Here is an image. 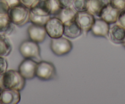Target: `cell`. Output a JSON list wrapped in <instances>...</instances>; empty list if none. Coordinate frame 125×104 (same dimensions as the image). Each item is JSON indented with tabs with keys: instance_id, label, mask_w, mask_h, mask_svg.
<instances>
[{
	"instance_id": "44dd1931",
	"label": "cell",
	"mask_w": 125,
	"mask_h": 104,
	"mask_svg": "<svg viewBox=\"0 0 125 104\" xmlns=\"http://www.w3.org/2000/svg\"><path fill=\"white\" fill-rule=\"evenodd\" d=\"M88 0H73L72 7L77 12L87 10V4Z\"/></svg>"
},
{
	"instance_id": "1f68e13d",
	"label": "cell",
	"mask_w": 125,
	"mask_h": 104,
	"mask_svg": "<svg viewBox=\"0 0 125 104\" xmlns=\"http://www.w3.org/2000/svg\"><path fill=\"white\" fill-rule=\"evenodd\" d=\"M1 75H0V77H1Z\"/></svg>"
},
{
	"instance_id": "2e32d148",
	"label": "cell",
	"mask_w": 125,
	"mask_h": 104,
	"mask_svg": "<svg viewBox=\"0 0 125 104\" xmlns=\"http://www.w3.org/2000/svg\"><path fill=\"white\" fill-rule=\"evenodd\" d=\"M77 14V12L73 7H69V8H62L58 14L54 17H57L63 23L65 24L69 21L75 20Z\"/></svg>"
},
{
	"instance_id": "3957f363",
	"label": "cell",
	"mask_w": 125,
	"mask_h": 104,
	"mask_svg": "<svg viewBox=\"0 0 125 104\" xmlns=\"http://www.w3.org/2000/svg\"><path fill=\"white\" fill-rule=\"evenodd\" d=\"M19 51L25 58L41 59V50L39 44L30 39L21 43L19 46Z\"/></svg>"
},
{
	"instance_id": "603a6c76",
	"label": "cell",
	"mask_w": 125,
	"mask_h": 104,
	"mask_svg": "<svg viewBox=\"0 0 125 104\" xmlns=\"http://www.w3.org/2000/svg\"><path fill=\"white\" fill-rule=\"evenodd\" d=\"M109 4L120 11L125 9V0H109Z\"/></svg>"
},
{
	"instance_id": "cb8c5ba5",
	"label": "cell",
	"mask_w": 125,
	"mask_h": 104,
	"mask_svg": "<svg viewBox=\"0 0 125 104\" xmlns=\"http://www.w3.org/2000/svg\"><path fill=\"white\" fill-rule=\"evenodd\" d=\"M10 7L6 0H0V15L8 14Z\"/></svg>"
},
{
	"instance_id": "4fadbf2b",
	"label": "cell",
	"mask_w": 125,
	"mask_h": 104,
	"mask_svg": "<svg viewBox=\"0 0 125 104\" xmlns=\"http://www.w3.org/2000/svg\"><path fill=\"white\" fill-rule=\"evenodd\" d=\"M120 10L112 6L110 4H107L101 12L99 18L106 21L109 24L115 23L117 21L118 17Z\"/></svg>"
},
{
	"instance_id": "83f0119b",
	"label": "cell",
	"mask_w": 125,
	"mask_h": 104,
	"mask_svg": "<svg viewBox=\"0 0 125 104\" xmlns=\"http://www.w3.org/2000/svg\"><path fill=\"white\" fill-rule=\"evenodd\" d=\"M61 8L72 7L73 0H56Z\"/></svg>"
},
{
	"instance_id": "ac0fdd59",
	"label": "cell",
	"mask_w": 125,
	"mask_h": 104,
	"mask_svg": "<svg viewBox=\"0 0 125 104\" xmlns=\"http://www.w3.org/2000/svg\"><path fill=\"white\" fill-rule=\"evenodd\" d=\"M30 10L39 15H50L49 0H39L38 3L33 8H31Z\"/></svg>"
},
{
	"instance_id": "7c38bea8",
	"label": "cell",
	"mask_w": 125,
	"mask_h": 104,
	"mask_svg": "<svg viewBox=\"0 0 125 104\" xmlns=\"http://www.w3.org/2000/svg\"><path fill=\"white\" fill-rule=\"evenodd\" d=\"M109 28H110V24L100 18L97 19H95L90 31L94 36L105 38L108 36Z\"/></svg>"
},
{
	"instance_id": "4dcf8cb0",
	"label": "cell",
	"mask_w": 125,
	"mask_h": 104,
	"mask_svg": "<svg viewBox=\"0 0 125 104\" xmlns=\"http://www.w3.org/2000/svg\"><path fill=\"white\" fill-rule=\"evenodd\" d=\"M122 45H123V47H125V42H123V44H122Z\"/></svg>"
},
{
	"instance_id": "d4e9b609",
	"label": "cell",
	"mask_w": 125,
	"mask_h": 104,
	"mask_svg": "<svg viewBox=\"0 0 125 104\" xmlns=\"http://www.w3.org/2000/svg\"><path fill=\"white\" fill-rule=\"evenodd\" d=\"M39 0H20V4L31 9L38 3Z\"/></svg>"
},
{
	"instance_id": "e0dca14e",
	"label": "cell",
	"mask_w": 125,
	"mask_h": 104,
	"mask_svg": "<svg viewBox=\"0 0 125 104\" xmlns=\"http://www.w3.org/2000/svg\"><path fill=\"white\" fill-rule=\"evenodd\" d=\"M13 25L8 14L0 15V35L8 36L11 34L14 30Z\"/></svg>"
},
{
	"instance_id": "9a60e30c",
	"label": "cell",
	"mask_w": 125,
	"mask_h": 104,
	"mask_svg": "<svg viewBox=\"0 0 125 104\" xmlns=\"http://www.w3.org/2000/svg\"><path fill=\"white\" fill-rule=\"evenodd\" d=\"M109 3V0H88L87 11L94 17H99L102 10Z\"/></svg>"
},
{
	"instance_id": "6da1fadb",
	"label": "cell",
	"mask_w": 125,
	"mask_h": 104,
	"mask_svg": "<svg viewBox=\"0 0 125 104\" xmlns=\"http://www.w3.org/2000/svg\"><path fill=\"white\" fill-rule=\"evenodd\" d=\"M26 80L18 70H7L0 77V86L2 89L22 90L25 86Z\"/></svg>"
},
{
	"instance_id": "7a4b0ae2",
	"label": "cell",
	"mask_w": 125,
	"mask_h": 104,
	"mask_svg": "<svg viewBox=\"0 0 125 104\" xmlns=\"http://www.w3.org/2000/svg\"><path fill=\"white\" fill-rule=\"evenodd\" d=\"M30 9L21 4L9 9L8 16L14 25L22 27L30 21Z\"/></svg>"
},
{
	"instance_id": "30bf717a",
	"label": "cell",
	"mask_w": 125,
	"mask_h": 104,
	"mask_svg": "<svg viewBox=\"0 0 125 104\" xmlns=\"http://www.w3.org/2000/svg\"><path fill=\"white\" fill-rule=\"evenodd\" d=\"M28 34L30 40L37 43L44 41L47 36V32L44 26L32 24L28 28Z\"/></svg>"
},
{
	"instance_id": "9c48e42d",
	"label": "cell",
	"mask_w": 125,
	"mask_h": 104,
	"mask_svg": "<svg viewBox=\"0 0 125 104\" xmlns=\"http://www.w3.org/2000/svg\"><path fill=\"white\" fill-rule=\"evenodd\" d=\"M108 37L114 44H122L125 41V28L116 23L110 24Z\"/></svg>"
},
{
	"instance_id": "52a82bcc",
	"label": "cell",
	"mask_w": 125,
	"mask_h": 104,
	"mask_svg": "<svg viewBox=\"0 0 125 104\" xmlns=\"http://www.w3.org/2000/svg\"><path fill=\"white\" fill-rule=\"evenodd\" d=\"M38 62L33 59L25 58L19 66V72L25 80H31L36 76Z\"/></svg>"
},
{
	"instance_id": "4316f807",
	"label": "cell",
	"mask_w": 125,
	"mask_h": 104,
	"mask_svg": "<svg viewBox=\"0 0 125 104\" xmlns=\"http://www.w3.org/2000/svg\"><path fill=\"white\" fill-rule=\"evenodd\" d=\"M116 23L125 28V9L120 11Z\"/></svg>"
},
{
	"instance_id": "8fae6325",
	"label": "cell",
	"mask_w": 125,
	"mask_h": 104,
	"mask_svg": "<svg viewBox=\"0 0 125 104\" xmlns=\"http://www.w3.org/2000/svg\"><path fill=\"white\" fill-rule=\"evenodd\" d=\"M21 99L20 91L15 89H3L0 95V104H17Z\"/></svg>"
},
{
	"instance_id": "f1b7e54d",
	"label": "cell",
	"mask_w": 125,
	"mask_h": 104,
	"mask_svg": "<svg viewBox=\"0 0 125 104\" xmlns=\"http://www.w3.org/2000/svg\"><path fill=\"white\" fill-rule=\"evenodd\" d=\"M6 1L8 2L10 8L20 4V0H6Z\"/></svg>"
},
{
	"instance_id": "484cf974",
	"label": "cell",
	"mask_w": 125,
	"mask_h": 104,
	"mask_svg": "<svg viewBox=\"0 0 125 104\" xmlns=\"http://www.w3.org/2000/svg\"><path fill=\"white\" fill-rule=\"evenodd\" d=\"M8 61L4 57H0V75L4 74L8 70Z\"/></svg>"
},
{
	"instance_id": "277c9868",
	"label": "cell",
	"mask_w": 125,
	"mask_h": 104,
	"mask_svg": "<svg viewBox=\"0 0 125 104\" xmlns=\"http://www.w3.org/2000/svg\"><path fill=\"white\" fill-rule=\"evenodd\" d=\"M50 48L56 56H63L68 54L73 49V44L66 38L62 36L51 39Z\"/></svg>"
},
{
	"instance_id": "f546056e",
	"label": "cell",
	"mask_w": 125,
	"mask_h": 104,
	"mask_svg": "<svg viewBox=\"0 0 125 104\" xmlns=\"http://www.w3.org/2000/svg\"><path fill=\"white\" fill-rule=\"evenodd\" d=\"M2 90H3V89H2V88H1V87L0 86V95H1V94Z\"/></svg>"
},
{
	"instance_id": "7402d4cb",
	"label": "cell",
	"mask_w": 125,
	"mask_h": 104,
	"mask_svg": "<svg viewBox=\"0 0 125 104\" xmlns=\"http://www.w3.org/2000/svg\"><path fill=\"white\" fill-rule=\"evenodd\" d=\"M50 3V14L51 16H55L62 8L60 6L56 0H49Z\"/></svg>"
},
{
	"instance_id": "8992f818",
	"label": "cell",
	"mask_w": 125,
	"mask_h": 104,
	"mask_svg": "<svg viewBox=\"0 0 125 104\" xmlns=\"http://www.w3.org/2000/svg\"><path fill=\"white\" fill-rule=\"evenodd\" d=\"M44 27L47 34L51 39L60 38L64 34V23L56 17L52 16Z\"/></svg>"
},
{
	"instance_id": "d6986e66",
	"label": "cell",
	"mask_w": 125,
	"mask_h": 104,
	"mask_svg": "<svg viewBox=\"0 0 125 104\" xmlns=\"http://www.w3.org/2000/svg\"><path fill=\"white\" fill-rule=\"evenodd\" d=\"M12 45L7 36L0 35V57H6L12 51Z\"/></svg>"
},
{
	"instance_id": "ffe728a7",
	"label": "cell",
	"mask_w": 125,
	"mask_h": 104,
	"mask_svg": "<svg viewBox=\"0 0 125 104\" xmlns=\"http://www.w3.org/2000/svg\"><path fill=\"white\" fill-rule=\"evenodd\" d=\"M51 15H42L30 10V21L32 24L40 26H45L48 20L51 17Z\"/></svg>"
},
{
	"instance_id": "ba28073f",
	"label": "cell",
	"mask_w": 125,
	"mask_h": 104,
	"mask_svg": "<svg viewBox=\"0 0 125 104\" xmlns=\"http://www.w3.org/2000/svg\"><path fill=\"white\" fill-rule=\"evenodd\" d=\"M95 20L93 15L88 11L79 12L75 17V21L82 30L83 33L86 34L90 31L91 28Z\"/></svg>"
},
{
	"instance_id": "5b68a950",
	"label": "cell",
	"mask_w": 125,
	"mask_h": 104,
	"mask_svg": "<svg viewBox=\"0 0 125 104\" xmlns=\"http://www.w3.org/2000/svg\"><path fill=\"white\" fill-rule=\"evenodd\" d=\"M56 76L55 67L50 62L41 61L38 63L36 76L43 81L54 79Z\"/></svg>"
},
{
	"instance_id": "5bb4252c",
	"label": "cell",
	"mask_w": 125,
	"mask_h": 104,
	"mask_svg": "<svg viewBox=\"0 0 125 104\" xmlns=\"http://www.w3.org/2000/svg\"><path fill=\"white\" fill-rule=\"evenodd\" d=\"M83 34L82 30L77 23L75 20L64 24L63 35L71 39H75Z\"/></svg>"
}]
</instances>
